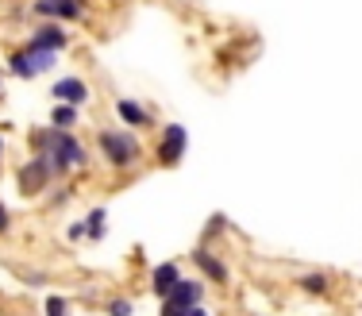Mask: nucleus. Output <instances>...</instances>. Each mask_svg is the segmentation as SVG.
Segmentation results:
<instances>
[{"label": "nucleus", "instance_id": "8", "mask_svg": "<svg viewBox=\"0 0 362 316\" xmlns=\"http://www.w3.org/2000/svg\"><path fill=\"white\" fill-rule=\"evenodd\" d=\"M193 267L201 270V274H209L212 281H216V286H228V281H231L228 262H223L216 251H209V247H197V251H193Z\"/></svg>", "mask_w": 362, "mask_h": 316}, {"label": "nucleus", "instance_id": "18", "mask_svg": "<svg viewBox=\"0 0 362 316\" xmlns=\"http://www.w3.org/2000/svg\"><path fill=\"white\" fill-rule=\"evenodd\" d=\"M12 232V212H8V204L0 201V235H8Z\"/></svg>", "mask_w": 362, "mask_h": 316}, {"label": "nucleus", "instance_id": "3", "mask_svg": "<svg viewBox=\"0 0 362 316\" xmlns=\"http://www.w3.org/2000/svg\"><path fill=\"white\" fill-rule=\"evenodd\" d=\"M54 182H58V174H54V166H50L47 155H31L20 170H16V189H20V197H28V201L50 193Z\"/></svg>", "mask_w": 362, "mask_h": 316}, {"label": "nucleus", "instance_id": "11", "mask_svg": "<svg viewBox=\"0 0 362 316\" xmlns=\"http://www.w3.org/2000/svg\"><path fill=\"white\" fill-rule=\"evenodd\" d=\"M162 301H174V305H181V309H193V305H201L204 301V281H197V278H181L174 289H170Z\"/></svg>", "mask_w": 362, "mask_h": 316}, {"label": "nucleus", "instance_id": "1", "mask_svg": "<svg viewBox=\"0 0 362 316\" xmlns=\"http://www.w3.org/2000/svg\"><path fill=\"white\" fill-rule=\"evenodd\" d=\"M97 151L112 170H135L143 162V139L132 127H100L97 131Z\"/></svg>", "mask_w": 362, "mask_h": 316}, {"label": "nucleus", "instance_id": "6", "mask_svg": "<svg viewBox=\"0 0 362 316\" xmlns=\"http://www.w3.org/2000/svg\"><path fill=\"white\" fill-rule=\"evenodd\" d=\"M28 16H35V20L74 23V20H85V16H89V4H85V0H31Z\"/></svg>", "mask_w": 362, "mask_h": 316}, {"label": "nucleus", "instance_id": "21", "mask_svg": "<svg viewBox=\"0 0 362 316\" xmlns=\"http://www.w3.org/2000/svg\"><path fill=\"white\" fill-rule=\"evenodd\" d=\"M23 281H28V286H42V281H47V274H23Z\"/></svg>", "mask_w": 362, "mask_h": 316}, {"label": "nucleus", "instance_id": "22", "mask_svg": "<svg viewBox=\"0 0 362 316\" xmlns=\"http://www.w3.org/2000/svg\"><path fill=\"white\" fill-rule=\"evenodd\" d=\"M189 316H212V312L204 309V305H193V309H189Z\"/></svg>", "mask_w": 362, "mask_h": 316}, {"label": "nucleus", "instance_id": "10", "mask_svg": "<svg viewBox=\"0 0 362 316\" xmlns=\"http://www.w3.org/2000/svg\"><path fill=\"white\" fill-rule=\"evenodd\" d=\"M50 97L62 100V105H77V108H81L85 100H89V85L70 74V78H58L54 85H50Z\"/></svg>", "mask_w": 362, "mask_h": 316}, {"label": "nucleus", "instance_id": "14", "mask_svg": "<svg viewBox=\"0 0 362 316\" xmlns=\"http://www.w3.org/2000/svg\"><path fill=\"white\" fill-rule=\"evenodd\" d=\"M50 127L74 131V127H77V105H62V100H54V112H50Z\"/></svg>", "mask_w": 362, "mask_h": 316}, {"label": "nucleus", "instance_id": "13", "mask_svg": "<svg viewBox=\"0 0 362 316\" xmlns=\"http://www.w3.org/2000/svg\"><path fill=\"white\" fill-rule=\"evenodd\" d=\"M81 224H85V235H89L93 243H100V239L108 235V212L105 209H89V216H85Z\"/></svg>", "mask_w": 362, "mask_h": 316}, {"label": "nucleus", "instance_id": "9", "mask_svg": "<svg viewBox=\"0 0 362 316\" xmlns=\"http://www.w3.org/2000/svg\"><path fill=\"white\" fill-rule=\"evenodd\" d=\"M116 116L124 119V127H132V131H139V127H151L154 124V112L146 105H139V100L132 97H119L116 100Z\"/></svg>", "mask_w": 362, "mask_h": 316}, {"label": "nucleus", "instance_id": "17", "mask_svg": "<svg viewBox=\"0 0 362 316\" xmlns=\"http://www.w3.org/2000/svg\"><path fill=\"white\" fill-rule=\"evenodd\" d=\"M132 301L127 297H116V301H108V316H132Z\"/></svg>", "mask_w": 362, "mask_h": 316}, {"label": "nucleus", "instance_id": "20", "mask_svg": "<svg viewBox=\"0 0 362 316\" xmlns=\"http://www.w3.org/2000/svg\"><path fill=\"white\" fill-rule=\"evenodd\" d=\"M66 235H70L74 243H77V239H85V224H70V228H66Z\"/></svg>", "mask_w": 362, "mask_h": 316}, {"label": "nucleus", "instance_id": "7", "mask_svg": "<svg viewBox=\"0 0 362 316\" xmlns=\"http://www.w3.org/2000/svg\"><path fill=\"white\" fill-rule=\"evenodd\" d=\"M23 47H31V50H50V54H62L66 47H70V31L62 28L58 20H39L35 28H31V35Z\"/></svg>", "mask_w": 362, "mask_h": 316}, {"label": "nucleus", "instance_id": "23", "mask_svg": "<svg viewBox=\"0 0 362 316\" xmlns=\"http://www.w3.org/2000/svg\"><path fill=\"white\" fill-rule=\"evenodd\" d=\"M0 162H4V139H0Z\"/></svg>", "mask_w": 362, "mask_h": 316}, {"label": "nucleus", "instance_id": "2", "mask_svg": "<svg viewBox=\"0 0 362 316\" xmlns=\"http://www.w3.org/2000/svg\"><path fill=\"white\" fill-rule=\"evenodd\" d=\"M42 155L50 158V166H54L58 177L74 174V170H85L89 166V147H85L81 139H77L74 131H62V127H54V135H50V147L42 151Z\"/></svg>", "mask_w": 362, "mask_h": 316}, {"label": "nucleus", "instance_id": "4", "mask_svg": "<svg viewBox=\"0 0 362 316\" xmlns=\"http://www.w3.org/2000/svg\"><path fill=\"white\" fill-rule=\"evenodd\" d=\"M58 54H50V50H31V47H16L12 54H8V74L20 81H31L39 78V74L54 70Z\"/></svg>", "mask_w": 362, "mask_h": 316}, {"label": "nucleus", "instance_id": "15", "mask_svg": "<svg viewBox=\"0 0 362 316\" xmlns=\"http://www.w3.org/2000/svg\"><path fill=\"white\" fill-rule=\"evenodd\" d=\"M300 289H305V293L324 297L327 289H332V281H327V274H320V270H313V274H300Z\"/></svg>", "mask_w": 362, "mask_h": 316}, {"label": "nucleus", "instance_id": "12", "mask_svg": "<svg viewBox=\"0 0 362 316\" xmlns=\"http://www.w3.org/2000/svg\"><path fill=\"white\" fill-rule=\"evenodd\" d=\"M177 281H181V267H177V262H162V267L151 270V289H154L158 297H166L170 289L177 286Z\"/></svg>", "mask_w": 362, "mask_h": 316}, {"label": "nucleus", "instance_id": "24", "mask_svg": "<svg viewBox=\"0 0 362 316\" xmlns=\"http://www.w3.org/2000/svg\"><path fill=\"white\" fill-rule=\"evenodd\" d=\"M0 89H4V70H0Z\"/></svg>", "mask_w": 362, "mask_h": 316}, {"label": "nucleus", "instance_id": "16", "mask_svg": "<svg viewBox=\"0 0 362 316\" xmlns=\"http://www.w3.org/2000/svg\"><path fill=\"white\" fill-rule=\"evenodd\" d=\"M42 312L47 316H70V301H66V297H47V301H42Z\"/></svg>", "mask_w": 362, "mask_h": 316}, {"label": "nucleus", "instance_id": "19", "mask_svg": "<svg viewBox=\"0 0 362 316\" xmlns=\"http://www.w3.org/2000/svg\"><path fill=\"white\" fill-rule=\"evenodd\" d=\"M162 316H189V312L181 309V305H174V301H166V305H162Z\"/></svg>", "mask_w": 362, "mask_h": 316}, {"label": "nucleus", "instance_id": "5", "mask_svg": "<svg viewBox=\"0 0 362 316\" xmlns=\"http://www.w3.org/2000/svg\"><path fill=\"white\" fill-rule=\"evenodd\" d=\"M185 147H189V135L181 124H166L158 131V143H154V162L166 170L181 166V158H185Z\"/></svg>", "mask_w": 362, "mask_h": 316}]
</instances>
